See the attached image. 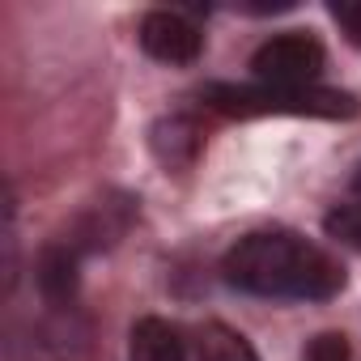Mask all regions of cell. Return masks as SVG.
<instances>
[{
	"label": "cell",
	"instance_id": "1",
	"mask_svg": "<svg viewBox=\"0 0 361 361\" xmlns=\"http://www.w3.org/2000/svg\"><path fill=\"white\" fill-rule=\"evenodd\" d=\"M221 276L243 293L298 302H327L344 289L340 259L289 230H255L238 238L221 259Z\"/></svg>",
	"mask_w": 361,
	"mask_h": 361
},
{
	"label": "cell",
	"instance_id": "5",
	"mask_svg": "<svg viewBox=\"0 0 361 361\" xmlns=\"http://www.w3.org/2000/svg\"><path fill=\"white\" fill-rule=\"evenodd\" d=\"M128 361H188V340L166 319H136L128 340Z\"/></svg>",
	"mask_w": 361,
	"mask_h": 361
},
{
	"label": "cell",
	"instance_id": "6",
	"mask_svg": "<svg viewBox=\"0 0 361 361\" xmlns=\"http://www.w3.org/2000/svg\"><path fill=\"white\" fill-rule=\"evenodd\" d=\"M77 268H81V251L68 247V243H51L39 255V264H35V281H39L43 298L56 302V306L73 302V293H77Z\"/></svg>",
	"mask_w": 361,
	"mask_h": 361
},
{
	"label": "cell",
	"instance_id": "4",
	"mask_svg": "<svg viewBox=\"0 0 361 361\" xmlns=\"http://www.w3.org/2000/svg\"><path fill=\"white\" fill-rule=\"evenodd\" d=\"M136 39L145 47V56H153L161 64H192L204 51L200 26L188 13H178V9H153V13H145Z\"/></svg>",
	"mask_w": 361,
	"mask_h": 361
},
{
	"label": "cell",
	"instance_id": "9",
	"mask_svg": "<svg viewBox=\"0 0 361 361\" xmlns=\"http://www.w3.org/2000/svg\"><path fill=\"white\" fill-rule=\"evenodd\" d=\"M327 234L331 238H340V243H348V247H357L361 251V200H348V204H336L331 213H327Z\"/></svg>",
	"mask_w": 361,
	"mask_h": 361
},
{
	"label": "cell",
	"instance_id": "3",
	"mask_svg": "<svg viewBox=\"0 0 361 361\" xmlns=\"http://www.w3.org/2000/svg\"><path fill=\"white\" fill-rule=\"evenodd\" d=\"M251 73L259 77V85H285V90H306L314 85V77L323 73V47L319 39L289 30L268 39L255 56H251Z\"/></svg>",
	"mask_w": 361,
	"mask_h": 361
},
{
	"label": "cell",
	"instance_id": "2",
	"mask_svg": "<svg viewBox=\"0 0 361 361\" xmlns=\"http://www.w3.org/2000/svg\"><path fill=\"white\" fill-rule=\"evenodd\" d=\"M204 102L221 115L259 119V115H298V119H353L357 98L344 90H285V85H209Z\"/></svg>",
	"mask_w": 361,
	"mask_h": 361
},
{
	"label": "cell",
	"instance_id": "7",
	"mask_svg": "<svg viewBox=\"0 0 361 361\" xmlns=\"http://www.w3.org/2000/svg\"><path fill=\"white\" fill-rule=\"evenodd\" d=\"M153 153L161 157V166H170V170H178V166H192L196 161V153H200V128L188 119V115H170V119H161L157 128H153Z\"/></svg>",
	"mask_w": 361,
	"mask_h": 361
},
{
	"label": "cell",
	"instance_id": "11",
	"mask_svg": "<svg viewBox=\"0 0 361 361\" xmlns=\"http://www.w3.org/2000/svg\"><path fill=\"white\" fill-rule=\"evenodd\" d=\"M331 18L344 26V35L361 47V5H331Z\"/></svg>",
	"mask_w": 361,
	"mask_h": 361
},
{
	"label": "cell",
	"instance_id": "12",
	"mask_svg": "<svg viewBox=\"0 0 361 361\" xmlns=\"http://www.w3.org/2000/svg\"><path fill=\"white\" fill-rule=\"evenodd\" d=\"M353 200H361V170L353 174Z\"/></svg>",
	"mask_w": 361,
	"mask_h": 361
},
{
	"label": "cell",
	"instance_id": "8",
	"mask_svg": "<svg viewBox=\"0 0 361 361\" xmlns=\"http://www.w3.org/2000/svg\"><path fill=\"white\" fill-rule=\"evenodd\" d=\"M196 361H259L251 340L226 323H204L196 331Z\"/></svg>",
	"mask_w": 361,
	"mask_h": 361
},
{
	"label": "cell",
	"instance_id": "10",
	"mask_svg": "<svg viewBox=\"0 0 361 361\" xmlns=\"http://www.w3.org/2000/svg\"><path fill=\"white\" fill-rule=\"evenodd\" d=\"M306 361H353V348H348V340H344V336L323 331V336H314V340H310Z\"/></svg>",
	"mask_w": 361,
	"mask_h": 361
}]
</instances>
